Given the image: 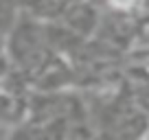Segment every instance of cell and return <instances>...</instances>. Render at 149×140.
<instances>
[{
  "label": "cell",
  "instance_id": "6da1fadb",
  "mask_svg": "<svg viewBox=\"0 0 149 140\" xmlns=\"http://www.w3.org/2000/svg\"><path fill=\"white\" fill-rule=\"evenodd\" d=\"M112 5L118 7V9H130V7H132V0H112Z\"/></svg>",
  "mask_w": 149,
  "mask_h": 140
}]
</instances>
